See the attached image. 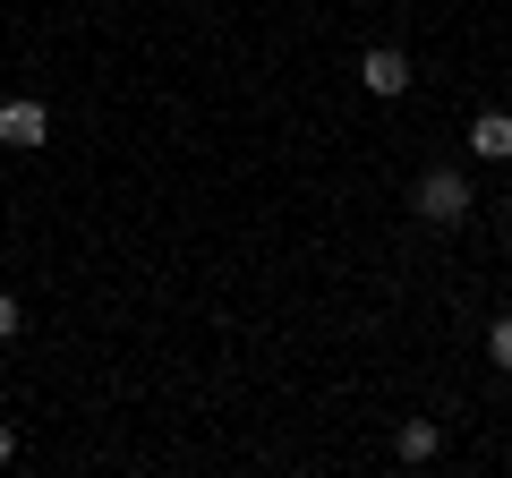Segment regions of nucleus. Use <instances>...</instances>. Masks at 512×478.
<instances>
[{"mask_svg":"<svg viewBox=\"0 0 512 478\" xmlns=\"http://www.w3.org/2000/svg\"><path fill=\"white\" fill-rule=\"evenodd\" d=\"M504 214H512V197H504Z\"/></svg>","mask_w":512,"mask_h":478,"instance_id":"1a4fd4ad","label":"nucleus"},{"mask_svg":"<svg viewBox=\"0 0 512 478\" xmlns=\"http://www.w3.org/2000/svg\"><path fill=\"white\" fill-rule=\"evenodd\" d=\"M9 453H18V427H9V419H0V461H9Z\"/></svg>","mask_w":512,"mask_h":478,"instance_id":"6e6552de","label":"nucleus"},{"mask_svg":"<svg viewBox=\"0 0 512 478\" xmlns=\"http://www.w3.org/2000/svg\"><path fill=\"white\" fill-rule=\"evenodd\" d=\"M470 154L478 163H512V111H478L470 120Z\"/></svg>","mask_w":512,"mask_h":478,"instance_id":"20e7f679","label":"nucleus"},{"mask_svg":"<svg viewBox=\"0 0 512 478\" xmlns=\"http://www.w3.org/2000/svg\"><path fill=\"white\" fill-rule=\"evenodd\" d=\"M436 444H444V436H436V419H410L402 436H393V453H402V461H436Z\"/></svg>","mask_w":512,"mask_h":478,"instance_id":"39448f33","label":"nucleus"},{"mask_svg":"<svg viewBox=\"0 0 512 478\" xmlns=\"http://www.w3.org/2000/svg\"><path fill=\"white\" fill-rule=\"evenodd\" d=\"M410 205H419V222H461L470 214V180L453 163H436V171H419V197Z\"/></svg>","mask_w":512,"mask_h":478,"instance_id":"f257e3e1","label":"nucleus"},{"mask_svg":"<svg viewBox=\"0 0 512 478\" xmlns=\"http://www.w3.org/2000/svg\"><path fill=\"white\" fill-rule=\"evenodd\" d=\"M43 137H52V111H43L35 94L0 103V146H43Z\"/></svg>","mask_w":512,"mask_h":478,"instance_id":"f03ea898","label":"nucleus"},{"mask_svg":"<svg viewBox=\"0 0 512 478\" xmlns=\"http://www.w3.org/2000/svg\"><path fill=\"white\" fill-rule=\"evenodd\" d=\"M359 86H367V94H384V103H393V94H410V60L393 52V43H376V52L359 60Z\"/></svg>","mask_w":512,"mask_h":478,"instance_id":"7ed1b4c3","label":"nucleus"},{"mask_svg":"<svg viewBox=\"0 0 512 478\" xmlns=\"http://www.w3.org/2000/svg\"><path fill=\"white\" fill-rule=\"evenodd\" d=\"M26 325V308H18V299H9V291H0V342H9V333H18Z\"/></svg>","mask_w":512,"mask_h":478,"instance_id":"0eeeda50","label":"nucleus"},{"mask_svg":"<svg viewBox=\"0 0 512 478\" xmlns=\"http://www.w3.org/2000/svg\"><path fill=\"white\" fill-rule=\"evenodd\" d=\"M487 359L512 376V316H495V325H487Z\"/></svg>","mask_w":512,"mask_h":478,"instance_id":"423d86ee","label":"nucleus"}]
</instances>
